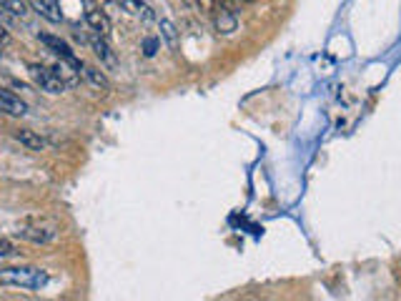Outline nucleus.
<instances>
[{"label": "nucleus", "mask_w": 401, "mask_h": 301, "mask_svg": "<svg viewBox=\"0 0 401 301\" xmlns=\"http://www.w3.org/2000/svg\"><path fill=\"white\" fill-rule=\"evenodd\" d=\"M38 40L48 48V51H50V53L58 55V58L63 60V63H68V66H73L75 71H78V73H80V68H83V60H80L78 55L73 53V48L68 46L66 40L58 38V35H50V33H40V35H38Z\"/></svg>", "instance_id": "7ed1b4c3"}, {"label": "nucleus", "mask_w": 401, "mask_h": 301, "mask_svg": "<svg viewBox=\"0 0 401 301\" xmlns=\"http://www.w3.org/2000/svg\"><path fill=\"white\" fill-rule=\"evenodd\" d=\"M30 3V8H33L35 13L43 15L46 20H50V23H60L63 20V13H60V8L55 0H28Z\"/></svg>", "instance_id": "1a4fd4ad"}, {"label": "nucleus", "mask_w": 401, "mask_h": 301, "mask_svg": "<svg viewBox=\"0 0 401 301\" xmlns=\"http://www.w3.org/2000/svg\"><path fill=\"white\" fill-rule=\"evenodd\" d=\"M83 15H86V23L93 33L103 35V38H111V20H108L106 10H100L93 3H86V13Z\"/></svg>", "instance_id": "20e7f679"}, {"label": "nucleus", "mask_w": 401, "mask_h": 301, "mask_svg": "<svg viewBox=\"0 0 401 301\" xmlns=\"http://www.w3.org/2000/svg\"><path fill=\"white\" fill-rule=\"evenodd\" d=\"M8 40H10V33H8L6 28L0 26V46H3V43H8Z\"/></svg>", "instance_id": "f3484780"}, {"label": "nucleus", "mask_w": 401, "mask_h": 301, "mask_svg": "<svg viewBox=\"0 0 401 301\" xmlns=\"http://www.w3.org/2000/svg\"><path fill=\"white\" fill-rule=\"evenodd\" d=\"M15 236L30 241V244H50L55 239V231H50V228H20V231H15Z\"/></svg>", "instance_id": "9d476101"}, {"label": "nucleus", "mask_w": 401, "mask_h": 301, "mask_svg": "<svg viewBox=\"0 0 401 301\" xmlns=\"http://www.w3.org/2000/svg\"><path fill=\"white\" fill-rule=\"evenodd\" d=\"M15 254H18V251H15L13 244L8 239H0V259H13Z\"/></svg>", "instance_id": "dca6fc26"}, {"label": "nucleus", "mask_w": 401, "mask_h": 301, "mask_svg": "<svg viewBox=\"0 0 401 301\" xmlns=\"http://www.w3.org/2000/svg\"><path fill=\"white\" fill-rule=\"evenodd\" d=\"M0 284L3 286H18L38 291V289H43L48 284V274L43 268L35 266H8L0 268Z\"/></svg>", "instance_id": "f257e3e1"}, {"label": "nucleus", "mask_w": 401, "mask_h": 301, "mask_svg": "<svg viewBox=\"0 0 401 301\" xmlns=\"http://www.w3.org/2000/svg\"><path fill=\"white\" fill-rule=\"evenodd\" d=\"M216 28H218V33H223V35H231L236 28H239V20H236L231 8H221V13L216 15Z\"/></svg>", "instance_id": "f8f14e48"}, {"label": "nucleus", "mask_w": 401, "mask_h": 301, "mask_svg": "<svg viewBox=\"0 0 401 301\" xmlns=\"http://www.w3.org/2000/svg\"><path fill=\"white\" fill-rule=\"evenodd\" d=\"M158 28H160L163 40H166V46L171 48V51H176V48H178V28H176L168 18H160Z\"/></svg>", "instance_id": "ddd939ff"}, {"label": "nucleus", "mask_w": 401, "mask_h": 301, "mask_svg": "<svg viewBox=\"0 0 401 301\" xmlns=\"http://www.w3.org/2000/svg\"><path fill=\"white\" fill-rule=\"evenodd\" d=\"M0 111L8 116H26L28 113V103L20 95H15L13 91L0 86Z\"/></svg>", "instance_id": "39448f33"}, {"label": "nucleus", "mask_w": 401, "mask_h": 301, "mask_svg": "<svg viewBox=\"0 0 401 301\" xmlns=\"http://www.w3.org/2000/svg\"><path fill=\"white\" fill-rule=\"evenodd\" d=\"M80 75L86 78V83L91 88H95L98 93H108L111 91V80H108V75L100 71V68H95V66H86L83 63V68H80Z\"/></svg>", "instance_id": "0eeeda50"}, {"label": "nucleus", "mask_w": 401, "mask_h": 301, "mask_svg": "<svg viewBox=\"0 0 401 301\" xmlns=\"http://www.w3.org/2000/svg\"><path fill=\"white\" fill-rule=\"evenodd\" d=\"M13 138L23 148H28V151H46L48 148V140L38 131H30V128H18V131H13Z\"/></svg>", "instance_id": "423d86ee"}, {"label": "nucleus", "mask_w": 401, "mask_h": 301, "mask_svg": "<svg viewBox=\"0 0 401 301\" xmlns=\"http://www.w3.org/2000/svg\"><path fill=\"white\" fill-rule=\"evenodd\" d=\"M91 46H93L95 55H98L106 66H115V55H113V51H111V46H108V38L95 33L93 38H91Z\"/></svg>", "instance_id": "9b49d317"}, {"label": "nucleus", "mask_w": 401, "mask_h": 301, "mask_svg": "<svg viewBox=\"0 0 401 301\" xmlns=\"http://www.w3.org/2000/svg\"><path fill=\"white\" fill-rule=\"evenodd\" d=\"M0 8L6 10L8 15H13L15 20H23L28 15V3L26 0H0Z\"/></svg>", "instance_id": "4468645a"}, {"label": "nucleus", "mask_w": 401, "mask_h": 301, "mask_svg": "<svg viewBox=\"0 0 401 301\" xmlns=\"http://www.w3.org/2000/svg\"><path fill=\"white\" fill-rule=\"evenodd\" d=\"M118 6H120V10H126L128 15L143 20V23H151V20L156 18L153 8L148 6V3H143V0H118Z\"/></svg>", "instance_id": "6e6552de"}, {"label": "nucleus", "mask_w": 401, "mask_h": 301, "mask_svg": "<svg viewBox=\"0 0 401 301\" xmlns=\"http://www.w3.org/2000/svg\"><path fill=\"white\" fill-rule=\"evenodd\" d=\"M28 73H30V78H33V83L40 88V91H46V93H63L66 91V80L60 78L58 73H55L53 68H48V66H40V63H30L28 66Z\"/></svg>", "instance_id": "f03ea898"}, {"label": "nucleus", "mask_w": 401, "mask_h": 301, "mask_svg": "<svg viewBox=\"0 0 401 301\" xmlns=\"http://www.w3.org/2000/svg\"><path fill=\"white\" fill-rule=\"evenodd\" d=\"M158 48H160V40L158 38H143V43H140V51H143V55H146V58H153Z\"/></svg>", "instance_id": "2eb2a0df"}]
</instances>
